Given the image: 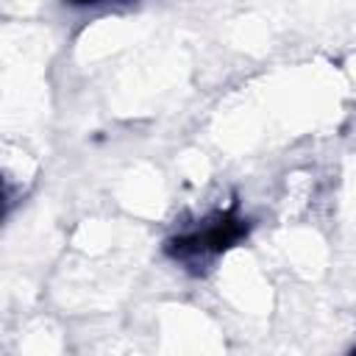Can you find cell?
<instances>
[{
    "mask_svg": "<svg viewBox=\"0 0 356 356\" xmlns=\"http://www.w3.org/2000/svg\"><path fill=\"white\" fill-rule=\"evenodd\" d=\"M248 231H250V222L239 217L236 209H228L206 217L200 225L186 228L184 234H175L172 239H167L164 250L181 264L200 267L217 259L220 253H225L228 248H234L242 236H248Z\"/></svg>",
    "mask_w": 356,
    "mask_h": 356,
    "instance_id": "obj_1",
    "label": "cell"
},
{
    "mask_svg": "<svg viewBox=\"0 0 356 356\" xmlns=\"http://www.w3.org/2000/svg\"><path fill=\"white\" fill-rule=\"evenodd\" d=\"M70 3H81V6H86V3H108V0H70Z\"/></svg>",
    "mask_w": 356,
    "mask_h": 356,
    "instance_id": "obj_2",
    "label": "cell"
}]
</instances>
